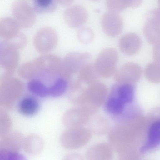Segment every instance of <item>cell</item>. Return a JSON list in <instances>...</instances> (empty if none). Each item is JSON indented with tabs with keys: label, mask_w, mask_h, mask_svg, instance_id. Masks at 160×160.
Instances as JSON below:
<instances>
[{
	"label": "cell",
	"mask_w": 160,
	"mask_h": 160,
	"mask_svg": "<svg viewBox=\"0 0 160 160\" xmlns=\"http://www.w3.org/2000/svg\"><path fill=\"white\" fill-rule=\"evenodd\" d=\"M66 158L69 159L80 160L82 159V156L78 153H72L69 154Z\"/></svg>",
	"instance_id": "d6a6232c"
},
{
	"label": "cell",
	"mask_w": 160,
	"mask_h": 160,
	"mask_svg": "<svg viewBox=\"0 0 160 160\" xmlns=\"http://www.w3.org/2000/svg\"><path fill=\"white\" fill-rule=\"evenodd\" d=\"M148 141L141 149L146 152L160 145V119L153 122L149 128Z\"/></svg>",
	"instance_id": "d6986e66"
},
{
	"label": "cell",
	"mask_w": 160,
	"mask_h": 160,
	"mask_svg": "<svg viewBox=\"0 0 160 160\" xmlns=\"http://www.w3.org/2000/svg\"><path fill=\"white\" fill-rule=\"evenodd\" d=\"M158 3H160V0H158Z\"/></svg>",
	"instance_id": "e575fe53"
},
{
	"label": "cell",
	"mask_w": 160,
	"mask_h": 160,
	"mask_svg": "<svg viewBox=\"0 0 160 160\" xmlns=\"http://www.w3.org/2000/svg\"><path fill=\"white\" fill-rule=\"evenodd\" d=\"M142 41L139 36L134 33H129L123 35L119 41L121 51L128 56H132L140 50Z\"/></svg>",
	"instance_id": "4fadbf2b"
},
{
	"label": "cell",
	"mask_w": 160,
	"mask_h": 160,
	"mask_svg": "<svg viewBox=\"0 0 160 160\" xmlns=\"http://www.w3.org/2000/svg\"><path fill=\"white\" fill-rule=\"evenodd\" d=\"M12 12L20 28H27L34 24L36 18L35 13L25 0H17L12 4Z\"/></svg>",
	"instance_id": "5b68a950"
},
{
	"label": "cell",
	"mask_w": 160,
	"mask_h": 160,
	"mask_svg": "<svg viewBox=\"0 0 160 160\" xmlns=\"http://www.w3.org/2000/svg\"><path fill=\"white\" fill-rule=\"evenodd\" d=\"M77 36L79 40L83 44H88L92 40L94 34L92 30L87 27H83L78 31Z\"/></svg>",
	"instance_id": "83f0119b"
},
{
	"label": "cell",
	"mask_w": 160,
	"mask_h": 160,
	"mask_svg": "<svg viewBox=\"0 0 160 160\" xmlns=\"http://www.w3.org/2000/svg\"><path fill=\"white\" fill-rule=\"evenodd\" d=\"M0 86V96L2 98H16L21 93L23 84L20 80L11 76L2 75Z\"/></svg>",
	"instance_id": "7c38bea8"
},
{
	"label": "cell",
	"mask_w": 160,
	"mask_h": 160,
	"mask_svg": "<svg viewBox=\"0 0 160 160\" xmlns=\"http://www.w3.org/2000/svg\"><path fill=\"white\" fill-rule=\"evenodd\" d=\"M143 32L148 42L155 45L160 42V23L154 19H147Z\"/></svg>",
	"instance_id": "e0dca14e"
},
{
	"label": "cell",
	"mask_w": 160,
	"mask_h": 160,
	"mask_svg": "<svg viewBox=\"0 0 160 160\" xmlns=\"http://www.w3.org/2000/svg\"><path fill=\"white\" fill-rule=\"evenodd\" d=\"M92 0L96 1H98L99 0Z\"/></svg>",
	"instance_id": "d590c367"
},
{
	"label": "cell",
	"mask_w": 160,
	"mask_h": 160,
	"mask_svg": "<svg viewBox=\"0 0 160 160\" xmlns=\"http://www.w3.org/2000/svg\"><path fill=\"white\" fill-rule=\"evenodd\" d=\"M92 133L98 135L104 134L109 130V124L104 117L96 115L90 118L88 122Z\"/></svg>",
	"instance_id": "44dd1931"
},
{
	"label": "cell",
	"mask_w": 160,
	"mask_h": 160,
	"mask_svg": "<svg viewBox=\"0 0 160 160\" xmlns=\"http://www.w3.org/2000/svg\"><path fill=\"white\" fill-rule=\"evenodd\" d=\"M90 116L83 109L77 107L69 109L65 112L63 122L68 128L83 127L88 123Z\"/></svg>",
	"instance_id": "30bf717a"
},
{
	"label": "cell",
	"mask_w": 160,
	"mask_h": 160,
	"mask_svg": "<svg viewBox=\"0 0 160 160\" xmlns=\"http://www.w3.org/2000/svg\"><path fill=\"white\" fill-rule=\"evenodd\" d=\"M90 54L87 52H72L68 53L62 60L61 76L68 83L84 66L90 63Z\"/></svg>",
	"instance_id": "7a4b0ae2"
},
{
	"label": "cell",
	"mask_w": 160,
	"mask_h": 160,
	"mask_svg": "<svg viewBox=\"0 0 160 160\" xmlns=\"http://www.w3.org/2000/svg\"><path fill=\"white\" fill-rule=\"evenodd\" d=\"M108 95L107 86L98 81L85 88L77 107L83 109L90 115H93L105 102Z\"/></svg>",
	"instance_id": "6da1fadb"
},
{
	"label": "cell",
	"mask_w": 160,
	"mask_h": 160,
	"mask_svg": "<svg viewBox=\"0 0 160 160\" xmlns=\"http://www.w3.org/2000/svg\"><path fill=\"white\" fill-rule=\"evenodd\" d=\"M56 0H34L33 8L38 14L53 12L57 7Z\"/></svg>",
	"instance_id": "cb8c5ba5"
},
{
	"label": "cell",
	"mask_w": 160,
	"mask_h": 160,
	"mask_svg": "<svg viewBox=\"0 0 160 160\" xmlns=\"http://www.w3.org/2000/svg\"><path fill=\"white\" fill-rule=\"evenodd\" d=\"M142 73V68L139 65L133 62H128L116 70L114 78L118 83L133 84L139 80Z\"/></svg>",
	"instance_id": "8992f818"
},
{
	"label": "cell",
	"mask_w": 160,
	"mask_h": 160,
	"mask_svg": "<svg viewBox=\"0 0 160 160\" xmlns=\"http://www.w3.org/2000/svg\"><path fill=\"white\" fill-rule=\"evenodd\" d=\"M99 76L94 65L89 63L79 71L76 79L82 84L89 85L98 82Z\"/></svg>",
	"instance_id": "ffe728a7"
},
{
	"label": "cell",
	"mask_w": 160,
	"mask_h": 160,
	"mask_svg": "<svg viewBox=\"0 0 160 160\" xmlns=\"http://www.w3.org/2000/svg\"><path fill=\"white\" fill-rule=\"evenodd\" d=\"M20 28L14 19L9 17L2 18L0 21V35L6 40H10L19 32Z\"/></svg>",
	"instance_id": "2e32d148"
},
{
	"label": "cell",
	"mask_w": 160,
	"mask_h": 160,
	"mask_svg": "<svg viewBox=\"0 0 160 160\" xmlns=\"http://www.w3.org/2000/svg\"><path fill=\"white\" fill-rule=\"evenodd\" d=\"M152 57L154 62L160 64V42L154 45Z\"/></svg>",
	"instance_id": "4dcf8cb0"
},
{
	"label": "cell",
	"mask_w": 160,
	"mask_h": 160,
	"mask_svg": "<svg viewBox=\"0 0 160 160\" xmlns=\"http://www.w3.org/2000/svg\"><path fill=\"white\" fill-rule=\"evenodd\" d=\"M134 94L133 84L118 82L112 87L110 95L116 97L127 104L132 102Z\"/></svg>",
	"instance_id": "9a60e30c"
},
{
	"label": "cell",
	"mask_w": 160,
	"mask_h": 160,
	"mask_svg": "<svg viewBox=\"0 0 160 160\" xmlns=\"http://www.w3.org/2000/svg\"><path fill=\"white\" fill-rule=\"evenodd\" d=\"M57 41V34L52 28L45 27L40 29L34 38V44L38 52L44 53L52 50Z\"/></svg>",
	"instance_id": "52a82bcc"
},
{
	"label": "cell",
	"mask_w": 160,
	"mask_h": 160,
	"mask_svg": "<svg viewBox=\"0 0 160 160\" xmlns=\"http://www.w3.org/2000/svg\"><path fill=\"white\" fill-rule=\"evenodd\" d=\"M147 19H152L160 23V5L155 9L150 11L147 15Z\"/></svg>",
	"instance_id": "f546056e"
},
{
	"label": "cell",
	"mask_w": 160,
	"mask_h": 160,
	"mask_svg": "<svg viewBox=\"0 0 160 160\" xmlns=\"http://www.w3.org/2000/svg\"><path fill=\"white\" fill-rule=\"evenodd\" d=\"M118 59L117 51L113 48H108L99 53L94 65L100 76L108 78L114 74Z\"/></svg>",
	"instance_id": "277c9868"
},
{
	"label": "cell",
	"mask_w": 160,
	"mask_h": 160,
	"mask_svg": "<svg viewBox=\"0 0 160 160\" xmlns=\"http://www.w3.org/2000/svg\"><path fill=\"white\" fill-rule=\"evenodd\" d=\"M56 1L59 4L63 6H66L71 4L73 0H56Z\"/></svg>",
	"instance_id": "836d02e7"
},
{
	"label": "cell",
	"mask_w": 160,
	"mask_h": 160,
	"mask_svg": "<svg viewBox=\"0 0 160 160\" xmlns=\"http://www.w3.org/2000/svg\"><path fill=\"white\" fill-rule=\"evenodd\" d=\"M101 24L104 32L110 37L118 35L123 28L122 21L118 13L110 11L102 16Z\"/></svg>",
	"instance_id": "9c48e42d"
},
{
	"label": "cell",
	"mask_w": 160,
	"mask_h": 160,
	"mask_svg": "<svg viewBox=\"0 0 160 160\" xmlns=\"http://www.w3.org/2000/svg\"><path fill=\"white\" fill-rule=\"evenodd\" d=\"M91 136L89 129L83 127L68 128L62 133L61 143L67 149H78L87 145Z\"/></svg>",
	"instance_id": "3957f363"
},
{
	"label": "cell",
	"mask_w": 160,
	"mask_h": 160,
	"mask_svg": "<svg viewBox=\"0 0 160 160\" xmlns=\"http://www.w3.org/2000/svg\"><path fill=\"white\" fill-rule=\"evenodd\" d=\"M88 160H111L113 158L111 147L105 143H100L89 148L85 153Z\"/></svg>",
	"instance_id": "5bb4252c"
},
{
	"label": "cell",
	"mask_w": 160,
	"mask_h": 160,
	"mask_svg": "<svg viewBox=\"0 0 160 160\" xmlns=\"http://www.w3.org/2000/svg\"><path fill=\"white\" fill-rule=\"evenodd\" d=\"M126 105L118 98L110 95L105 102V108L109 114L118 116L123 112Z\"/></svg>",
	"instance_id": "603a6c76"
},
{
	"label": "cell",
	"mask_w": 160,
	"mask_h": 160,
	"mask_svg": "<svg viewBox=\"0 0 160 160\" xmlns=\"http://www.w3.org/2000/svg\"><path fill=\"white\" fill-rule=\"evenodd\" d=\"M126 8L138 7L142 3V0H122Z\"/></svg>",
	"instance_id": "1f68e13d"
},
{
	"label": "cell",
	"mask_w": 160,
	"mask_h": 160,
	"mask_svg": "<svg viewBox=\"0 0 160 160\" xmlns=\"http://www.w3.org/2000/svg\"><path fill=\"white\" fill-rule=\"evenodd\" d=\"M28 90L35 95L44 97L49 96V88L41 80L37 78L32 79L28 84Z\"/></svg>",
	"instance_id": "7402d4cb"
},
{
	"label": "cell",
	"mask_w": 160,
	"mask_h": 160,
	"mask_svg": "<svg viewBox=\"0 0 160 160\" xmlns=\"http://www.w3.org/2000/svg\"><path fill=\"white\" fill-rule=\"evenodd\" d=\"M64 20L70 27L76 28L84 24L88 18V13L82 6L76 5L67 9L63 14Z\"/></svg>",
	"instance_id": "8fae6325"
},
{
	"label": "cell",
	"mask_w": 160,
	"mask_h": 160,
	"mask_svg": "<svg viewBox=\"0 0 160 160\" xmlns=\"http://www.w3.org/2000/svg\"><path fill=\"white\" fill-rule=\"evenodd\" d=\"M106 5L110 11L118 13L126 8L122 0H106Z\"/></svg>",
	"instance_id": "f1b7e54d"
},
{
	"label": "cell",
	"mask_w": 160,
	"mask_h": 160,
	"mask_svg": "<svg viewBox=\"0 0 160 160\" xmlns=\"http://www.w3.org/2000/svg\"><path fill=\"white\" fill-rule=\"evenodd\" d=\"M68 87L67 81L62 77L58 78L49 89V96L58 97L62 95Z\"/></svg>",
	"instance_id": "4316f807"
},
{
	"label": "cell",
	"mask_w": 160,
	"mask_h": 160,
	"mask_svg": "<svg viewBox=\"0 0 160 160\" xmlns=\"http://www.w3.org/2000/svg\"><path fill=\"white\" fill-rule=\"evenodd\" d=\"M24 142V148L29 153H37L42 147V141L37 136L32 135L27 137Z\"/></svg>",
	"instance_id": "484cf974"
},
{
	"label": "cell",
	"mask_w": 160,
	"mask_h": 160,
	"mask_svg": "<svg viewBox=\"0 0 160 160\" xmlns=\"http://www.w3.org/2000/svg\"><path fill=\"white\" fill-rule=\"evenodd\" d=\"M144 71L145 77L149 81L160 83V64L155 62H150L146 66Z\"/></svg>",
	"instance_id": "d4e9b609"
},
{
	"label": "cell",
	"mask_w": 160,
	"mask_h": 160,
	"mask_svg": "<svg viewBox=\"0 0 160 160\" xmlns=\"http://www.w3.org/2000/svg\"><path fill=\"white\" fill-rule=\"evenodd\" d=\"M1 46L0 64L6 70L4 74L11 75L17 67L18 53L16 47L5 42Z\"/></svg>",
	"instance_id": "ba28073f"
},
{
	"label": "cell",
	"mask_w": 160,
	"mask_h": 160,
	"mask_svg": "<svg viewBox=\"0 0 160 160\" xmlns=\"http://www.w3.org/2000/svg\"><path fill=\"white\" fill-rule=\"evenodd\" d=\"M39 108L38 101L35 98L31 96L23 98L20 101L18 105V109L19 112L28 117L35 115Z\"/></svg>",
	"instance_id": "ac0fdd59"
}]
</instances>
